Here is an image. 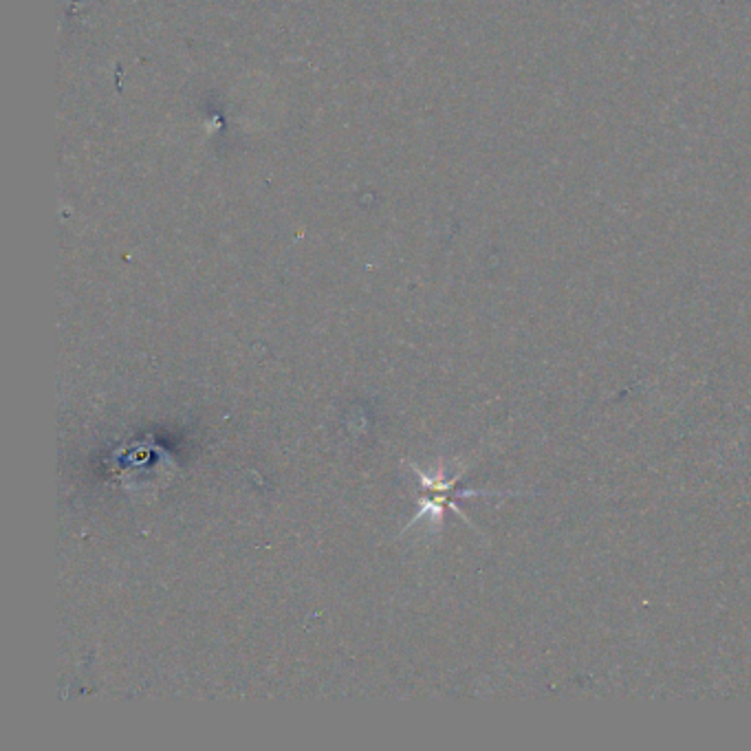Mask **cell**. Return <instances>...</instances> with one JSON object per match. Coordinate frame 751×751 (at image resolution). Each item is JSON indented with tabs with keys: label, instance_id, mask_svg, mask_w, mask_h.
Returning <instances> with one entry per match:
<instances>
[{
	"label": "cell",
	"instance_id": "cell-1",
	"mask_svg": "<svg viewBox=\"0 0 751 751\" xmlns=\"http://www.w3.org/2000/svg\"><path fill=\"white\" fill-rule=\"evenodd\" d=\"M415 474L419 476L421 489H426V496L421 498V511H419V516L415 518V522H417L423 514H428V511H437V514H439V511H443V507H450V509L456 511V514H459L465 522H470V520H467V516H463V511L459 509V505H456V498L492 496L489 492H459V487H456V485H459V476L452 478V481H443L441 476L430 478V476H426V474H421V470H417V467H415ZM415 522H412V525H415Z\"/></svg>",
	"mask_w": 751,
	"mask_h": 751
}]
</instances>
